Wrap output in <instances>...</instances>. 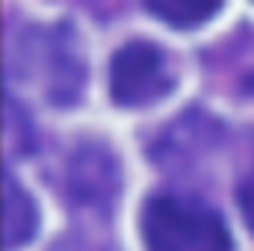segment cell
Listing matches in <instances>:
<instances>
[{
  "mask_svg": "<svg viewBox=\"0 0 254 251\" xmlns=\"http://www.w3.org/2000/svg\"><path fill=\"white\" fill-rule=\"evenodd\" d=\"M240 204H243V213H246L249 228L254 231V172H252V178L243 184V189H240Z\"/></svg>",
  "mask_w": 254,
  "mask_h": 251,
  "instance_id": "cell-5",
  "label": "cell"
},
{
  "mask_svg": "<svg viewBox=\"0 0 254 251\" xmlns=\"http://www.w3.org/2000/svg\"><path fill=\"white\" fill-rule=\"evenodd\" d=\"M175 86L166 54L151 42H130L110 63V95L119 107H151Z\"/></svg>",
  "mask_w": 254,
  "mask_h": 251,
  "instance_id": "cell-2",
  "label": "cell"
},
{
  "mask_svg": "<svg viewBox=\"0 0 254 251\" xmlns=\"http://www.w3.org/2000/svg\"><path fill=\"white\" fill-rule=\"evenodd\" d=\"M3 207H6V219H3V246H6V251L27 246L30 237L36 234L39 213H36V204L27 195V189L21 184H15L9 175L3 178Z\"/></svg>",
  "mask_w": 254,
  "mask_h": 251,
  "instance_id": "cell-3",
  "label": "cell"
},
{
  "mask_svg": "<svg viewBox=\"0 0 254 251\" xmlns=\"http://www.w3.org/2000/svg\"><path fill=\"white\" fill-rule=\"evenodd\" d=\"M145 6L172 27H198L219 12L222 0H145Z\"/></svg>",
  "mask_w": 254,
  "mask_h": 251,
  "instance_id": "cell-4",
  "label": "cell"
},
{
  "mask_svg": "<svg viewBox=\"0 0 254 251\" xmlns=\"http://www.w3.org/2000/svg\"><path fill=\"white\" fill-rule=\"evenodd\" d=\"M142 237L148 251H234L225 222L213 210L172 195L145 201Z\"/></svg>",
  "mask_w": 254,
  "mask_h": 251,
  "instance_id": "cell-1",
  "label": "cell"
}]
</instances>
